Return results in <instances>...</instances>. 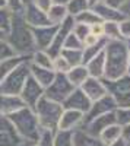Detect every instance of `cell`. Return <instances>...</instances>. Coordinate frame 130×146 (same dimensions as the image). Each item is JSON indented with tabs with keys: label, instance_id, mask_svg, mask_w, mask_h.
<instances>
[{
	"label": "cell",
	"instance_id": "1",
	"mask_svg": "<svg viewBox=\"0 0 130 146\" xmlns=\"http://www.w3.org/2000/svg\"><path fill=\"white\" fill-rule=\"evenodd\" d=\"M104 56H105V72L102 79L114 80L127 75L129 44L124 40L108 41L104 48Z\"/></svg>",
	"mask_w": 130,
	"mask_h": 146
},
{
	"label": "cell",
	"instance_id": "2",
	"mask_svg": "<svg viewBox=\"0 0 130 146\" xmlns=\"http://www.w3.org/2000/svg\"><path fill=\"white\" fill-rule=\"evenodd\" d=\"M6 41L19 56H27L37 48L31 28L28 27L25 18H23V12H18V13L12 15V25L9 34L6 35Z\"/></svg>",
	"mask_w": 130,
	"mask_h": 146
},
{
	"label": "cell",
	"instance_id": "3",
	"mask_svg": "<svg viewBox=\"0 0 130 146\" xmlns=\"http://www.w3.org/2000/svg\"><path fill=\"white\" fill-rule=\"evenodd\" d=\"M7 117L12 121V124L15 126L18 135L22 137V140H28V142L35 143L40 139V135H41L42 129L40 127L38 118H37V115H35L32 108L22 107L21 110L12 113Z\"/></svg>",
	"mask_w": 130,
	"mask_h": 146
},
{
	"label": "cell",
	"instance_id": "4",
	"mask_svg": "<svg viewBox=\"0 0 130 146\" xmlns=\"http://www.w3.org/2000/svg\"><path fill=\"white\" fill-rule=\"evenodd\" d=\"M34 113L38 118L40 127L42 130H50V131H57L58 129V121H60L63 107L62 104L54 102L42 95L38 100L37 105L34 107Z\"/></svg>",
	"mask_w": 130,
	"mask_h": 146
},
{
	"label": "cell",
	"instance_id": "5",
	"mask_svg": "<svg viewBox=\"0 0 130 146\" xmlns=\"http://www.w3.org/2000/svg\"><path fill=\"white\" fill-rule=\"evenodd\" d=\"M29 58H27L25 62H22L18 64L9 75L3 79V82L0 83V94L5 95H19L23 85H25L27 78L29 76Z\"/></svg>",
	"mask_w": 130,
	"mask_h": 146
},
{
	"label": "cell",
	"instance_id": "6",
	"mask_svg": "<svg viewBox=\"0 0 130 146\" xmlns=\"http://www.w3.org/2000/svg\"><path fill=\"white\" fill-rule=\"evenodd\" d=\"M107 88V94L111 95L119 108H130V75H124L119 79H102Z\"/></svg>",
	"mask_w": 130,
	"mask_h": 146
},
{
	"label": "cell",
	"instance_id": "7",
	"mask_svg": "<svg viewBox=\"0 0 130 146\" xmlns=\"http://www.w3.org/2000/svg\"><path fill=\"white\" fill-rule=\"evenodd\" d=\"M73 89H75V86L67 79L66 73H56V78L51 82V85L44 89V96L54 102L62 104L72 94Z\"/></svg>",
	"mask_w": 130,
	"mask_h": 146
},
{
	"label": "cell",
	"instance_id": "8",
	"mask_svg": "<svg viewBox=\"0 0 130 146\" xmlns=\"http://www.w3.org/2000/svg\"><path fill=\"white\" fill-rule=\"evenodd\" d=\"M42 95H44V88L31 76V73H29V76L27 78L25 85H23V88H22V91L19 94L21 100L23 101L25 107L34 110V107L37 105L38 100L41 98Z\"/></svg>",
	"mask_w": 130,
	"mask_h": 146
},
{
	"label": "cell",
	"instance_id": "9",
	"mask_svg": "<svg viewBox=\"0 0 130 146\" xmlns=\"http://www.w3.org/2000/svg\"><path fill=\"white\" fill-rule=\"evenodd\" d=\"M117 123V117H115V111H111V113H107V114H102V115H98L95 118H92L86 123H84L79 129L84 130L88 135L94 136V137H99L101 131L108 127L110 124H114Z\"/></svg>",
	"mask_w": 130,
	"mask_h": 146
},
{
	"label": "cell",
	"instance_id": "10",
	"mask_svg": "<svg viewBox=\"0 0 130 146\" xmlns=\"http://www.w3.org/2000/svg\"><path fill=\"white\" fill-rule=\"evenodd\" d=\"M119 108L114 101V98L111 95H104L102 98L97 100V101H92L88 113L84 115V123H86V121L95 118L98 115H102V114H107V113H111V111H115V110ZM82 123V124H84Z\"/></svg>",
	"mask_w": 130,
	"mask_h": 146
},
{
	"label": "cell",
	"instance_id": "11",
	"mask_svg": "<svg viewBox=\"0 0 130 146\" xmlns=\"http://www.w3.org/2000/svg\"><path fill=\"white\" fill-rule=\"evenodd\" d=\"M22 137L7 115H0V146H21Z\"/></svg>",
	"mask_w": 130,
	"mask_h": 146
},
{
	"label": "cell",
	"instance_id": "12",
	"mask_svg": "<svg viewBox=\"0 0 130 146\" xmlns=\"http://www.w3.org/2000/svg\"><path fill=\"white\" fill-rule=\"evenodd\" d=\"M91 104L92 101L85 95V92L80 88H75L72 94L62 102V107L63 110H75V111H80V113L86 114Z\"/></svg>",
	"mask_w": 130,
	"mask_h": 146
},
{
	"label": "cell",
	"instance_id": "13",
	"mask_svg": "<svg viewBox=\"0 0 130 146\" xmlns=\"http://www.w3.org/2000/svg\"><path fill=\"white\" fill-rule=\"evenodd\" d=\"M23 18H25V22L29 27H47L51 25L48 18H47V13L44 10H41L40 7L35 6L31 0L25 3L23 6Z\"/></svg>",
	"mask_w": 130,
	"mask_h": 146
},
{
	"label": "cell",
	"instance_id": "14",
	"mask_svg": "<svg viewBox=\"0 0 130 146\" xmlns=\"http://www.w3.org/2000/svg\"><path fill=\"white\" fill-rule=\"evenodd\" d=\"M58 25H47V27H32L31 32L34 36V42L35 47L38 50H47L54 38V35L57 32Z\"/></svg>",
	"mask_w": 130,
	"mask_h": 146
},
{
	"label": "cell",
	"instance_id": "15",
	"mask_svg": "<svg viewBox=\"0 0 130 146\" xmlns=\"http://www.w3.org/2000/svg\"><path fill=\"white\" fill-rule=\"evenodd\" d=\"M84 113L75 111V110H63L60 121H58V129L57 130H64V131H73L79 129L84 123Z\"/></svg>",
	"mask_w": 130,
	"mask_h": 146
},
{
	"label": "cell",
	"instance_id": "16",
	"mask_svg": "<svg viewBox=\"0 0 130 146\" xmlns=\"http://www.w3.org/2000/svg\"><path fill=\"white\" fill-rule=\"evenodd\" d=\"M79 88L85 92V95L91 101H97V100L102 98L104 95H107V88H105V85H104V80L98 79V78L89 76Z\"/></svg>",
	"mask_w": 130,
	"mask_h": 146
},
{
	"label": "cell",
	"instance_id": "17",
	"mask_svg": "<svg viewBox=\"0 0 130 146\" xmlns=\"http://www.w3.org/2000/svg\"><path fill=\"white\" fill-rule=\"evenodd\" d=\"M91 9L102 19V22H121L123 19H126L124 15L120 12V9H114L108 5H105L104 2L92 6Z\"/></svg>",
	"mask_w": 130,
	"mask_h": 146
},
{
	"label": "cell",
	"instance_id": "18",
	"mask_svg": "<svg viewBox=\"0 0 130 146\" xmlns=\"http://www.w3.org/2000/svg\"><path fill=\"white\" fill-rule=\"evenodd\" d=\"M25 107L19 95H5L0 94V115H10L12 113L18 111Z\"/></svg>",
	"mask_w": 130,
	"mask_h": 146
},
{
	"label": "cell",
	"instance_id": "19",
	"mask_svg": "<svg viewBox=\"0 0 130 146\" xmlns=\"http://www.w3.org/2000/svg\"><path fill=\"white\" fill-rule=\"evenodd\" d=\"M29 72H31V76L37 80L41 86L45 89L47 86H50L51 82L56 78V72L53 69H44V67H38L35 64H29Z\"/></svg>",
	"mask_w": 130,
	"mask_h": 146
},
{
	"label": "cell",
	"instance_id": "20",
	"mask_svg": "<svg viewBox=\"0 0 130 146\" xmlns=\"http://www.w3.org/2000/svg\"><path fill=\"white\" fill-rule=\"evenodd\" d=\"M89 76L92 78H98L102 79L104 78V72H105V56L104 51L98 53L95 57H92L88 63H85Z\"/></svg>",
	"mask_w": 130,
	"mask_h": 146
},
{
	"label": "cell",
	"instance_id": "21",
	"mask_svg": "<svg viewBox=\"0 0 130 146\" xmlns=\"http://www.w3.org/2000/svg\"><path fill=\"white\" fill-rule=\"evenodd\" d=\"M72 140H73V146H105L99 137H94L80 129L72 131Z\"/></svg>",
	"mask_w": 130,
	"mask_h": 146
},
{
	"label": "cell",
	"instance_id": "22",
	"mask_svg": "<svg viewBox=\"0 0 130 146\" xmlns=\"http://www.w3.org/2000/svg\"><path fill=\"white\" fill-rule=\"evenodd\" d=\"M66 76L75 88H79L80 85L89 78V73H88V69H86L85 64H79V66L70 67V70L66 73Z\"/></svg>",
	"mask_w": 130,
	"mask_h": 146
},
{
	"label": "cell",
	"instance_id": "23",
	"mask_svg": "<svg viewBox=\"0 0 130 146\" xmlns=\"http://www.w3.org/2000/svg\"><path fill=\"white\" fill-rule=\"evenodd\" d=\"M121 133H123V126L119 124V123H114V124H110L108 127H105V129L101 131L99 139H101V142H102L105 146H108L110 143L119 140V139L121 137Z\"/></svg>",
	"mask_w": 130,
	"mask_h": 146
},
{
	"label": "cell",
	"instance_id": "24",
	"mask_svg": "<svg viewBox=\"0 0 130 146\" xmlns=\"http://www.w3.org/2000/svg\"><path fill=\"white\" fill-rule=\"evenodd\" d=\"M27 58H28L27 56H19V54H16V56H13V57L6 58V60H3V62H0V83L3 82V79H5L18 64H21L22 62H25Z\"/></svg>",
	"mask_w": 130,
	"mask_h": 146
},
{
	"label": "cell",
	"instance_id": "25",
	"mask_svg": "<svg viewBox=\"0 0 130 146\" xmlns=\"http://www.w3.org/2000/svg\"><path fill=\"white\" fill-rule=\"evenodd\" d=\"M51 25H60V23L69 16L67 9L64 5H51V7L45 12Z\"/></svg>",
	"mask_w": 130,
	"mask_h": 146
},
{
	"label": "cell",
	"instance_id": "26",
	"mask_svg": "<svg viewBox=\"0 0 130 146\" xmlns=\"http://www.w3.org/2000/svg\"><path fill=\"white\" fill-rule=\"evenodd\" d=\"M107 42H108V40L105 38V36H102V38H99V40H98V42H97V44L89 45V47H84V48H82V53H84V64H85V63H88L89 60H91L92 57H95L98 53L104 51V48H105V45H107Z\"/></svg>",
	"mask_w": 130,
	"mask_h": 146
},
{
	"label": "cell",
	"instance_id": "27",
	"mask_svg": "<svg viewBox=\"0 0 130 146\" xmlns=\"http://www.w3.org/2000/svg\"><path fill=\"white\" fill-rule=\"evenodd\" d=\"M60 56L66 58V62L70 64V67L84 64V53H82V48H76V50L63 48L60 51Z\"/></svg>",
	"mask_w": 130,
	"mask_h": 146
},
{
	"label": "cell",
	"instance_id": "28",
	"mask_svg": "<svg viewBox=\"0 0 130 146\" xmlns=\"http://www.w3.org/2000/svg\"><path fill=\"white\" fill-rule=\"evenodd\" d=\"M75 22L85 23V25L91 27V25H94V23H99V22H102V19H101V18L95 13V12H94V10L89 7V9L84 10L82 13L76 15V16H75Z\"/></svg>",
	"mask_w": 130,
	"mask_h": 146
},
{
	"label": "cell",
	"instance_id": "29",
	"mask_svg": "<svg viewBox=\"0 0 130 146\" xmlns=\"http://www.w3.org/2000/svg\"><path fill=\"white\" fill-rule=\"evenodd\" d=\"M104 36L108 41H117L123 40L120 34V25L119 22H104Z\"/></svg>",
	"mask_w": 130,
	"mask_h": 146
},
{
	"label": "cell",
	"instance_id": "30",
	"mask_svg": "<svg viewBox=\"0 0 130 146\" xmlns=\"http://www.w3.org/2000/svg\"><path fill=\"white\" fill-rule=\"evenodd\" d=\"M66 9H67L69 16L75 18L76 15L82 13L84 10L89 9V5H88V0H69L66 5Z\"/></svg>",
	"mask_w": 130,
	"mask_h": 146
},
{
	"label": "cell",
	"instance_id": "31",
	"mask_svg": "<svg viewBox=\"0 0 130 146\" xmlns=\"http://www.w3.org/2000/svg\"><path fill=\"white\" fill-rule=\"evenodd\" d=\"M32 64L38 66V67H44V69H53V58L47 54V51L38 50L34 54Z\"/></svg>",
	"mask_w": 130,
	"mask_h": 146
},
{
	"label": "cell",
	"instance_id": "32",
	"mask_svg": "<svg viewBox=\"0 0 130 146\" xmlns=\"http://www.w3.org/2000/svg\"><path fill=\"white\" fill-rule=\"evenodd\" d=\"M53 146H73L72 131H64V130H57V131H54Z\"/></svg>",
	"mask_w": 130,
	"mask_h": 146
},
{
	"label": "cell",
	"instance_id": "33",
	"mask_svg": "<svg viewBox=\"0 0 130 146\" xmlns=\"http://www.w3.org/2000/svg\"><path fill=\"white\" fill-rule=\"evenodd\" d=\"M12 15H13V12H12L9 7H6V6L0 7V31H3L6 35H7L9 31H10Z\"/></svg>",
	"mask_w": 130,
	"mask_h": 146
},
{
	"label": "cell",
	"instance_id": "34",
	"mask_svg": "<svg viewBox=\"0 0 130 146\" xmlns=\"http://www.w3.org/2000/svg\"><path fill=\"white\" fill-rule=\"evenodd\" d=\"M53 70L56 73H67L70 70V64L66 62L64 57L57 56L53 58Z\"/></svg>",
	"mask_w": 130,
	"mask_h": 146
},
{
	"label": "cell",
	"instance_id": "35",
	"mask_svg": "<svg viewBox=\"0 0 130 146\" xmlns=\"http://www.w3.org/2000/svg\"><path fill=\"white\" fill-rule=\"evenodd\" d=\"M63 48H70V50H76V48H84V44H82V41L78 38V36L73 34V32H70L67 36H66V40L63 42ZM62 48V50H63Z\"/></svg>",
	"mask_w": 130,
	"mask_h": 146
},
{
	"label": "cell",
	"instance_id": "36",
	"mask_svg": "<svg viewBox=\"0 0 130 146\" xmlns=\"http://www.w3.org/2000/svg\"><path fill=\"white\" fill-rule=\"evenodd\" d=\"M13 56H16V53L10 47V44L6 40H0V62H3L6 58H10Z\"/></svg>",
	"mask_w": 130,
	"mask_h": 146
},
{
	"label": "cell",
	"instance_id": "37",
	"mask_svg": "<svg viewBox=\"0 0 130 146\" xmlns=\"http://www.w3.org/2000/svg\"><path fill=\"white\" fill-rule=\"evenodd\" d=\"M53 139H54V133L50 130H42L40 139L35 142L34 146H53Z\"/></svg>",
	"mask_w": 130,
	"mask_h": 146
},
{
	"label": "cell",
	"instance_id": "38",
	"mask_svg": "<svg viewBox=\"0 0 130 146\" xmlns=\"http://www.w3.org/2000/svg\"><path fill=\"white\" fill-rule=\"evenodd\" d=\"M72 32L78 36V38H79L80 41H84V40H85V36H86L88 34H91L89 27H88V25H85V23H79V22H75Z\"/></svg>",
	"mask_w": 130,
	"mask_h": 146
},
{
	"label": "cell",
	"instance_id": "39",
	"mask_svg": "<svg viewBox=\"0 0 130 146\" xmlns=\"http://www.w3.org/2000/svg\"><path fill=\"white\" fill-rule=\"evenodd\" d=\"M115 117H117V123L126 126L130 123V108H117L115 110Z\"/></svg>",
	"mask_w": 130,
	"mask_h": 146
},
{
	"label": "cell",
	"instance_id": "40",
	"mask_svg": "<svg viewBox=\"0 0 130 146\" xmlns=\"http://www.w3.org/2000/svg\"><path fill=\"white\" fill-rule=\"evenodd\" d=\"M6 7H9L13 13H18V12H23V0H5Z\"/></svg>",
	"mask_w": 130,
	"mask_h": 146
},
{
	"label": "cell",
	"instance_id": "41",
	"mask_svg": "<svg viewBox=\"0 0 130 146\" xmlns=\"http://www.w3.org/2000/svg\"><path fill=\"white\" fill-rule=\"evenodd\" d=\"M119 25H120V34H121V38L124 41L130 40V19L126 18L123 19L121 22H119Z\"/></svg>",
	"mask_w": 130,
	"mask_h": 146
},
{
	"label": "cell",
	"instance_id": "42",
	"mask_svg": "<svg viewBox=\"0 0 130 146\" xmlns=\"http://www.w3.org/2000/svg\"><path fill=\"white\" fill-rule=\"evenodd\" d=\"M104 22H99V23H94V25L89 27V31L92 35H95L98 36V38H102L104 36V25H102Z\"/></svg>",
	"mask_w": 130,
	"mask_h": 146
},
{
	"label": "cell",
	"instance_id": "43",
	"mask_svg": "<svg viewBox=\"0 0 130 146\" xmlns=\"http://www.w3.org/2000/svg\"><path fill=\"white\" fill-rule=\"evenodd\" d=\"M31 2L37 7H40L41 10H44V12H47V10L51 7V5H53L51 0H31Z\"/></svg>",
	"mask_w": 130,
	"mask_h": 146
},
{
	"label": "cell",
	"instance_id": "44",
	"mask_svg": "<svg viewBox=\"0 0 130 146\" xmlns=\"http://www.w3.org/2000/svg\"><path fill=\"white\" fill-rule=\"evenodd\" d=\"M98 36H95V35H92V34H88L86 36H85V40L82 41V44H84V47H89V45H94V44H97L98 42Z\"/></svg>",
	"mask_w": 130,
	"mask_h": 146
},
{
	"label": "cell",
	"instance_id": "45",
	"mask_svg": "<svg viewBox=\"0 0 130 146\" xmlns=\"http://www.w3.org/2000/svg\"><path fill=\"white\" fill-rule=\"evenodd\" d=\"M126 2H127V0H104L105 5H108V6H111L114 9H120Z\"/></svg>",
	"mask_w": 130,
	"mask_h": 146
},
{
	"label": "cell",
	"instance_id": "46",
	"mask_svg": "<svg viewBox=\"0 0 130 146\" xmlns=\"http://www.w3.org/2000/svg\"><path fill=\"white\" fill-rule=\"evenodd\" d=\"M120 12L124 15V18H129L130 19V0H127V2L120 7Z\"/></svg>",
	"mask_w": 130,
	"mask_h": 146
},
{
	"label": "cell",
	"instance_id": "47",
	"mask_svg": "<svg viewBox=\"0 0 130 146\" xmlns=\"http://www.w3.org/2000/svg\"><path fill=\"white\" fill-rule=\"evenodd\" d=\"M121 137H123L127 143H130V123H129V124H126V126H123V133H121Z\"/></svg>",
	"mask_w": 130,
	"mask_h": 146
},
{
	"label": "cell",
	"instance_id": "48",
	"mask_svg": "<svg viewBox=\"0 0 130 146\" xmlns=\"http://www.w3.org/2000/svg\"><path fill=\"white\" fill-rule=\"evenodd\" d=\"M108 146H127V142L123 139V137H120L119 140H115V142H113V143H110Z\"/></svg>",
	"mask_w": 130,
	"mask_h": 146
},
{
	"label": "cell",
	"instance_id": "49",
	"mask_svg": "<svg viewBox=\"0 0 130 146\" xmlns=\"http://www.w3.org/2000/svg\"><path fill=\"white\" fill-rule=\"evenodd\" d=\"M101 2H104V0H88V5H89V7H92V6H95Z\"/></svg>",
	"mask_w": 130,
	"mask_h": 146
},
{
	"label": "cell",
	"instance_id": "50",
	"mask_svg": "<svg viewBox=\"0 0 130 146\" xmlns=\"http://www.w3.org/2000/svg\"><path fill=\"white\" fill-rule=\"evenodd\" d=\"M51 2H53V5H67V2H69V0H51Z\"/></svg>",
	"mask_w": 130,
	"mask_h": 146
},
{
	"label": "cell",
	"instance_id": "51",
	"mask_svg": "<svg viewBox=\"0 0 130 146\" xmlns=\"http://www.w3.org/2000/svg\"><path fill=\"white\" fill-rule=\"evenodd\" d=\"M127 75H130V45H129V60H127Z\"/></svg>",
	"mask_w": 130,
	"mask_h": 146
},
{
	"label": "cell",
	"instance_id": "52",
	"mask_svg": "<svg viewBox=\"0 0 130 146\" xmlns=\"http://www.w3.org/2000/svg\"><path fill=\"white\" fill-rule=\"evenodd\" d=\"M35 143L34 142H28V140H23L22 143H21V146H34Z\"/></svg>",
	"mask_w": 130,
	"mask_h": 146
},
{
	"label": "cell",
	"instance_id": "53",
	"mask_svg": "<svg viewBox=\"0 0 130 146\" xmlns=\"http://www.w3.org/2000/svg\"><path fill=\"white\" fill-rule=\"evenodd\" d=\"M5 38H6V34L3 31H0V40H5Z\"/></svg>",
	"mask_w": 130,
	"mask_h": 146
},
{
	"label": "cell",
	"instance_id": "54",
	"mask_svg": "<svg viewBox=\"0 0 130 146\" xmlns=\"http://www.w3.org/2000/svg\"><path fill=\"white\" fill-rule=\"evenodd\" d=\"M3 6H6V3H5V0H0V7H3Z\"/></svg>",
	"mask_w": 130,
	"mask_h": 146
},
{
	"label": "cell",
	"instance_id": "55",
	"mask_svg": "<svg viewBox=\"0 0 130 146\" xmlns=\"http://www.w3.org/2000/svg\"><path fill=\"white\" fill-rule=\"evenodd\" d=\"M126 42H127V44H129V45H130V40H127V41H126Z\"/></svg>",
	"mask_w": 130,
	"mask_h": 146
},
{
	"label": "cell",
	"instance_id": "56",
	"mask_svg": "<svg viewBox=\"0 0 130 146\" xmlns=\"http://www.w3.org/2000/svg\"><path fill=\"white\" fill-rule=\"evenodd\" d=\"M27 2H28V0H23V3H27Z\"/></svg>",
	"mask_w": 130,
	"mask_h": 146
},
{
	"label": "cell",
	"instance_id": "57",
	"mask_svg": "<svg viewBox=\"0 0 130 146\" xmlns=\"http://www.w3.org/2000/svg\"><path fill=\"white\" fill-rule=\"evenodd\" d=\"M127 146H130V143H127Z\"/></svg>",
	"mask_w": 130,
	"mask_h": 146
}]
</instances>
